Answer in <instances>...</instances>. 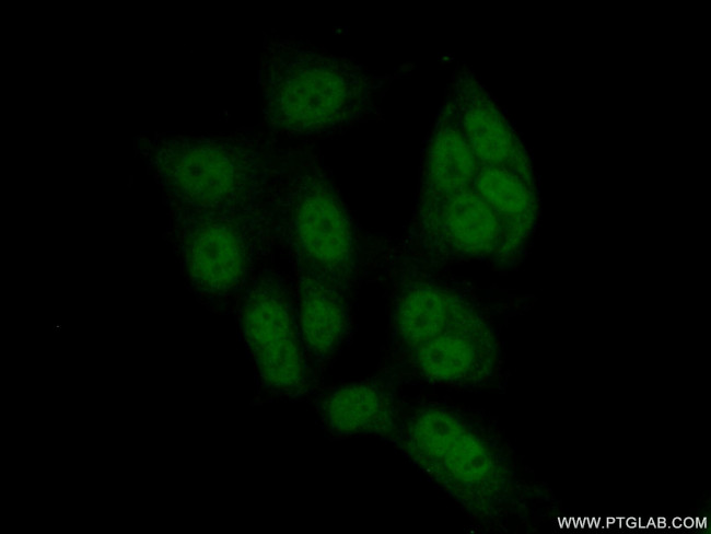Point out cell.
<instances>
[{"label": "cell", "mask_w": 711, "mask_h": 534, "mask_svg": "<svg viewBox=\"0 0 711 534\" xmlns=\"http://www.w3.org/2000/svg\"><path fill=\"white\" fill-rule=\"evenodd\" d=\"M406 67L376 73L307 40L265 33L258 83L275 135L319 138L382 117L381 103Z\"/></svg>", "instance_id": "6da1fadb"}, {"label": "cell", "mask_w": 711, "mask_h": 534, "mask_svg": "<svg viewBox=\"0 0 711 534\" xmlns=\"http://www.w3.org/2000/svg\"><path fill=\"white\" fill-rule=\"evenodd\" d=\"M276 249L302 269L354 295L375 241L354 221L320 156L283 148L270 193Z\"/></svg>", "instance_id": "7a4b0ae2"}, {"label": "cell", "mask_w": 711, "mask_h": 534, "mask_svg": "<svg viewBox=\"0 0 711 534\" xmlns=\"http://www.w3.org/2000/svg\"><path fill=\"white\" fill-rule=\"evenodd\" d=\"M283 148L263 131L158 135L142 154L170 208L237 210L269 204Z\"/></svg>", "instance_id": "3957f363"}, {"label": "cell", "mask_w": 711, "mask_h": 534, "mask_svg": "<svg viewBox=\"0 0 711 534\" xmlns=\"http://www.w3.org/2000/svg\"><path fill=\"white\" fill-rule=\"evenodd\" d=\"M391 442L475 516H497L518 502L515 477L506 462L453 408L428 404L404 414Z\"/></svg>", "instance_id": "277c9868"}, {"label": "cell", "mask_w": 711, "mask_h": 534, "mask_svg": "<svg viewBox=\"0 0 711 534\" xmlns=\"http://www.w3.org/2000/svg\"><path fill=\"white\" fill-rule=\"evenodd\" d=\"M168 241L187 286L209 306L237 304L276 249L270 204L237 210L171 208Z\"/></svg>", "instance_id": "5b68a950"}, {"label": "cell", "mask_w": 711, "mask_h": 534, "mask_svg": "<svg viewBox=\"0 0 711 534\" xmlns=\"http://www.w3.org/2000/svg\"><path fill=\"white\" fill-rule=\"evenodd\" d=\"M237 321L250 357L260 402H295L318 383L302 339L294 278L263 267L244 290Z\"/></svg>", "instance_id": "8992f818"}, {"label": "cell", "mask_w": 711, "mask_h": 534, "mask_svg": "<svg viewBox=\"0 0 711 534\" xmlns=\"http://www.w3.org/2000/svg\"><path fill=\"white\" fill-rule=\"evenodd\" d=\"M501 227L491 207L474 189L413 209L405 239L396 248L426 267L497 256Z\"/></svg>", "instance_id": "52a82bcc"}, {"label": "cell", "mask_w": 711, "mask_h": 534, "mask_svg": "<svg viewBox=\"0 0 711 534\" xmlns=\"http://www.w3.org/2000/svg\"><path fill=\"white\" fill-rule=\"evenodd\" d=\"M445 93L479 166L505 167L535 182L525 147L490 93L466 66L455 69Z\"/></svg>", "instance_id": "ba28073f"}, {"label": "cell", "mask_w": 711, "mask_h": 534, "mask_svg": "<svg viewBox=\"0 0 711 534\" xmlns=\"http://www.w3.org/2000/svg\"><path fill=\"white\" fill-rule=\"evenodd\" d=\"M316 409L322 426L334 437L373 436L389 441L404 416L396 379L385 372L325 392Z\"/></svg>", "instance_id": "9c48e42d"}, {"label": "cell", "mask_w": 711, "mask_h": 534, "mask_svg": "<svg viewBox=\"0 0 711 534\" xmlns=\"http://www.w3.org/2000/svg\"><path fill=\"white\" fill-rule=\"evenodd\" d=\"M496 356L494 337L486 322L426 343L388 374L397 379L408 370L433 384L469 385L488 379Z\"/></svg>", "instance_id": "30bf717a"}, {"label": "cell", "mask_w": 711, "mask_h": 534, "mask_svg": "<svg viewBox=\"0 0 711 534\" xmlns=\"http://www.w3.org/2000/svg\"><path fill=\"white\" fill-rule=\"evenodd\" d=\"M292 271L302 339L319 374L352 336L353 297L302 269Z\"/></svg>", "instance_id": "8fae6325"}, {"label": "cell", "mask_w": 711, "mask_h": 534, "mask_svg": "<svg viewBox=\"0 0 711 534\" xmlns=\"http://www.w3.org/2000/svg\"><path fill=\"white\" fill-rule=\"evenodd\" d=\"M477 159L445 93L422 149L416 207H423L474 187ZM415 207V208H416Z\"/></svg>", "instance_id": "7c38bea8"}, {"label": "cell", "mask_w": 711, "mask_h": 534, "mask_svg": "<svg viewBox=\"0 0 711 534\" xmlns=\"http://www.w3.org/2000/svg\"><path fill=\"white\" fill-rule=\"evenodd\" d=\"M473 188L499 219L501 242L497 258H515L536 223L538 201L535 182L505 167L479 166Z\"/></svg>", "instance_id": "4fadbf2b"}]
</instances>
